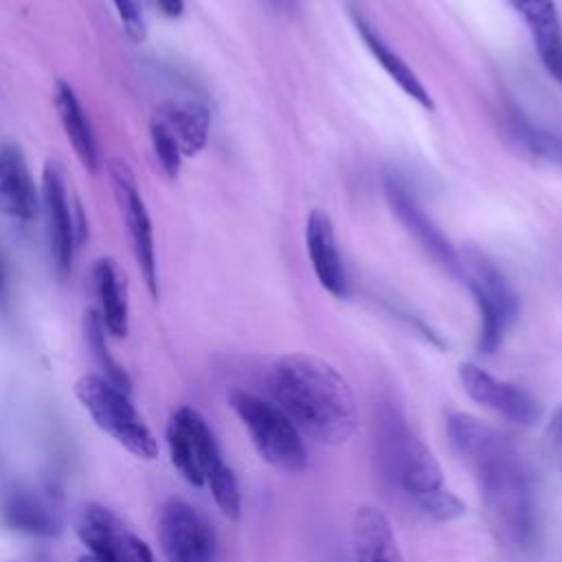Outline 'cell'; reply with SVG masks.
I'll return each mask as SVG.
<instances>
[{"label": "cell", "mask_w": 562, "mask_h": 562, "mask_svg": "<svg viewBox=\"0 0 562 562\" xmlns=\"http://www.w3.org/2000/svg\"><path fill=\"white\" fill-rule=\"evenodd\" d=\"M446 430L474 472L492 529L507 544L527 547L536 527L533 496L514 443L470 413H450Z\"/></svg>", "instance_id": "obj_1"}, {"label": "cell", "mask_w": 562, "mask_h": 562, "mask_svg": "<svg viewBox=\"0 0 562 562\" xmlns=\"http://www.w3.org/2000/svg\"><path fill=\"white\" fill-rule=\"evenodd\" d=\"M268 382L274 404L314 441L338 446L353 435L358 426L356 395L327 360L312 353L281 356Z\"/></svg>", "instance_id": "obj_2"}, {"label": "cell", "mask_w": 562, "mask_h": 562, "mask_svg": "<svg viewBox=\"0 0 562 562\" xmlns=\"http://www.w3.org/2000/svg\"><path fill=\"white\" fill-rule=\"evenodd\" d=\"M228 404L246 426L255 450L268 465L285 474H296L307 468V450L301 430L279 404L244 389H233L228 393Z\"/></svg>", "instance_id": "obj_3"}, {"label": "cell", "mask_w": 562, "mask_h": 562, "mask_svg": "<svg viewBox=\"0 0 562 562\" xmlns=\"http://www.w3.org/2000/svg\"><path fill=\"white\" fill-rule=\"evenodd\" d=\"M461 274L479 310V351L494 353L503 342L507 327L518 316V294L496 261L476 246H465Z\"/></svg>", "instance_id": "obj_4"}, {"label": "cell", "mask_w": 562, "mask_h": 562, "mask_svg": "<svg viewBox=\"0 0 562 562\" xmlns=\"http://www.w3.org/2000/svg\"><path fill=\"white\" fill-rule=\"evenodd\" d=\"M75 395L92 422L138 459H154L158 443L127 393L99 373H86L75 384Z\"/></svg>", "instance_id": "obj_5"}, {"label": "cell", "mask_w": 562, "mask_h": 562, "mask_svg": "<svg viewBox=\"0 0 562 562\" xmlns=\"http://www.w3.org/2000/svg\"><path fill=\"white\" fill-rule=\"evenodd\" d=\"M382 435V459L413 503L443 490V472L437 457L400 419L391 417Z\"/></svg>", "instance_id": "obj_6"}, {"label": "cell", "mask_w": 562, "mask_h": 562, "mask_svg": "<svg viewBox=\"0 0 562 562\" xmlns=\"http://www.w3.org/2000/svg\"><path fill=\"white\" fill-rule=\"evenodd\" d=\"M167 446L176 470L195 487L204 485L211 470L224 461L213 430L191 406H180L171 415L167 424Z\"/></svg>", "instance_id": "obj_7"}, {"label": "cell", "mask_w": 562, "mask_h": 562, "mask_svg": "<svg viewBox=\"0 0 562 562\" xmlns=\"http://www.w3.org/2000/svg\"><path fill=\"white\" fill-rule=\"evenodd\" d=\"M158 538L169 562H213L215 538L211 527L180 498H171L162 505Z\"/></svg>", "instance_id": "obj_8"}, {"label": "cell", "mask_w": 562, "mask_h": 562, "mask_svg": "<svg viewBox=\"0 0 562 562\" xmlns=\"http://www.w3.org/2000/svg\"><path fill=\"white\" fill-rule=\"evenodd\" d=\"M40 195H42V206L46 215V231H48V244L55 259V268L59 270V274H68V270L72 268L77 241L81 239V233L77 228L81 220H77L72 213L64 173L55 162H48L44 167Z\"/></svg>", "instance_id": "obj_9"}, {"label": "cell", "mask_w": 562, "mask_h": 562, "mask_svg": "<svg viewBox=\"0 0 562 562\" xmlns=\"http://www.w3.org/2000/svg\"><path fill=\"white\" fill-rule=\"evenodd\" d=\"M384 195L391 211L400 217L404 228L426 248V252L450 274H461V259L443 233L432 224V220L417 204L411 189L395 173L384 176Z\"/></svg>", "instance_id": "obj_10"}, {"label": "cell", "mask_w": 562, "mask_h": 562, "mask_svg": "<svg viewBox=\"0 0 562 562\" xmlns=\"http://www.w3.org/2000/svg\"><path fill=\"white\" fill-rule=\"evenodd\" d=\"M459 380L463 391L476 404L503 415L518 426H529L540 415L538 402L522 386L498 380L474 362H463L459 367Z\"/></svg>", "instance_id": "obj_11"}, {"label": "cell", "mask_w": 562, "mask_h": 562, "mask_svg": "<svg viewBox=\"0 0 562 562\" xmlns=\"http://www.w3.org/2000/svg\"><path fill=\"white\" fill-rule=\"evenodd\" d=\"M112 180H114V191L119 206L123 211L130 239H132V250L136 257V263L143 272V279L147 283V290L151 296L158 294V270H156V250H154V231H151V220L147 213V206L136 189L134 176L130 173L125 162H114L112 167Z\"/></svg>", "instance_id": "obj_12"}, {"label": "cell", "mask_w": 562, "mask_h": 562, "mask_svg": "<svg viewBox=\"0 0 562 562\" xmlns=\"http://www.w3.org/2000/svg\"><path fill=\"white\" fill-rule=\"evenodd\" d=\"M305 246L318 283L336 299L347 296L349 283L347 272L338 252L334 226L327 213L310 211L305 220Z\"/></svg>", "instance_id": "obj_13"}, {"label": "cell", "mask_w": 562, "mask_h": 562, "mask_svg": "<svg viewBox=\"0 0 562 562\" xmlns=\"http://www.w3.org/2000/svg\"><path fill=\"white\" fill-rule=\"evenodd\" d=\"M527 24L547 72L562 86V20L553 0H507Z\"/></svg>", "instance_id": "obj_14"}, {"label": "cell", "mask_w": 562, "mask_h": 562, "mask_svg": "<svg viewBox=\"0 0 562 562\" xmlns=\"http://www.w3.org/2000/svg\"><path fill=\"white\" fill-rule=\"evenodd\" d=\"M351 544L356 562H402L391 520L373 505H362L353 512Z\"/></svg>", "instance_id": "obj_15"}, {"label": "cell", "mask_w": 562, "mask_h": 562, "mask_svg": "<svg viewBox=\"0 0 562 562\" xmlns=\"http://www.w3.org/2000/svg\"><path fill=\"white\" fill-rule=\"evenodd\" d=\"M40 193L22 151L13 145L0 149V213L18 220H33Z\"/></svg>", "instance_id": "obj_16"}, {"label": "cell", "mask_w": 562, "mask_h": 562, "mask_svg": "<svg viewBox=\"0 0 562 562\" xmlns=\"http://www.w3.org/2000/svg\"><path fill=\"white\" fill-rule=\"evenodd\" d=\"M349 15H351V22H353L358 35L362 37L364 46L373 55V59L402 88V92L408 94L413 101H417L424 110H435L432 97H430L428 88L422 83V79L417 77V72L378 35V31L367 22V18L360 13V9L349 7Z\"/></svg>", "instance_id": "obj_17"}, {"label": "cell", "mask_w": 562, "mask_h": 562, "mask_svg": "<svg viewBox=\"0 0 562 562\" xmlns=\"http://www.w3.org/2000/svg\"><path fill=\"white\" fill-rule=\"evenodd\" d=\"M77 533L94 562H125L123 547L130 531L108 507L83 505L77 516Z\"/></svg>", "instance_id": "obj_18"}, {"label": "cell", "mask_w": 562, "mask_h": 562, "mask_svg": "<svg viewBox=\"0 0 562 562\" xmlns=\"http://www.w3.org/2000/svg\"><path fill=\"white\" fill-rule=\"evenodd\" d=\"M176 138L182 156H195L204 149L211 130V112L200 101H169L156 116Z\"/></svg>", "instance_id": "obj_19"}, {"label": "cell", "mask_w": 562, "mask_h": 562, "mask_svg": "<svg viewBox=\"0 0 562 562\" xmlns=\"http://www.w3.org/2000/svg\"><path fill=\"white\" fill-rule=\"evenodd\" d=\"M53 101H55V110L59 114L61 127L77 154V158L81 160V165L90 171H97L99 167V149H97V138L92 132V125L88 121V114L81 105V101L77 99L72 86H68L66 81H57L55 83V92H53Z\"/></svg>", "instance_id": "obj_20"}, {"label": "cell", "mask_w": 562, "mask_h": 562, "mask_svg": "<svg viewBox=\"0 0 562 562\" xmlns=\"http://www.w3.org/2000/svg\"><path fill=\"white\" fill-rule=\"evenodd\" d=\"M94 290L99 301V318L114 338H123L127 334L130 323V307H127V288L125 277L121 274L119 266L103 257L94 266Z\"/></svg>", "instance_id": "obj_21"}, {"label": "cell", "mask_w": 562, "mask_h": 562, "mask_svg": "<svg viewBox=\"0 0 562 562\" xmlns=\"http://www.w3.org/2000/svg\"><path fill=\"white\" fill-rule=\"evenodd\" d=\"M507 132L516 140V145L531 158L562 162V138L555 132L536 125L525 112L514 105L507 110Z\"/></svg>", "instance_id": "obj_22"}, {"label": "cell", "mask_w": 562, "mask_h": 562, "mask_svg": "<svg viewBox=\"0 0 562 562\" xmlns=\"http://www.w3.org/2000/svg\"><path fill=\"white\" fill-rule=\"evenodd\" d=\"M2 516L7 525L13 529L26 531V533H37V536H48L55 531V518L48 512V507L24 492H13L2 507Z\"/></svg>", "instance_id": "obj_23"}, {"label": "cell", "mask_w": 562, "mask_h": 562, "mask_svg": "<svg viewBox=\"0 0 562 562\" xmlns=\"http://www.w3.org/2000/svg\"><path fill=\"white\" fill-rule=\"evenodd\" d=\"M83 336L88 342V349L94 358V362L99 364L101 373L108 382H112L114 386L123 389L125 393H130V378L127 373L114 362V358L110 356V349L105 345V327L97 314V310H88L86 318H83Z\"/></svg>", "instance_id": "obj_24"}, {"label": "cell", "mask_w": 562, "mask_h": 562, "mask_svg": "<svg viewBox=\"0 0 562 562\" xmlns=\"http://www.w3.org/2000/svg\"><path fill=\"white\" fill-rule=\"evenodd\" d=\"M206 485L211 487L213 501L220 507V512L226 518L237 520L239 514H241V494H239V485H237V479H235L233 470L222 461L206 476Z\"/></svg>", "instance_id": "obj_25"}, {"label": "cell", "mask_w": 562, "mask_h": 562, "mask_svg": "<svg viewBox=\"0 0 562 562\" xmlns=\"http://www.w3.org/2000/svg\"><path fill=\"white\" fill-rule=\"evenodd\" d=\"M149 136H151V145H154V151H156V158H158L162 171L169 178H176L178 171H180V162H182V151H180L176 138L156 119L149 125Z\"/></svg>", "instance_id": "obj_26"}, {"label": "cell", "mask_w": 562, "mask_h": 562, "mask_svg": "<svg viewBox=\"0 0 562 562\" xmlns=\"http://www.w3.org/2000/svg\"><path fill=\"white\" fill-rule=\"evenodd\" d=\"M426 516L435 518V520H452L465 514V505L463 501L452 494L450 490H439L426 498H422L419 503H415Z\"/></svg>", "instance_id": "obj_27"}, {"label": "cell", "mask_w": 562, "mask_h": 562, "mask_svg": "<svg viewBox=\"0 0 562 562\" xmlns=\"http://www.w3.org/2000/svg\"><path fill=\"white\" fill-rule=\"evenodd\" d=\"M119 20L127 33V37L136 44L145 42L147 37V18H145V2L143 0H112Z\"/></svg>", "instance_id": "obj_28"}, {"label": "cell", "mask_w": 562, "mask_h": 562, "mask_svg": "<svg viewBox=\"0 0 562 562\" xmlns=\"http://www.w3.org/2000/svg\"><path fill=\"white\" fill-rule=\"evenodd\" d=\"M123 560L125 562H156L149 544L145 540H140L138 536H134V533H127V538H125Z\"/></svg>", "instance_id": "obj_29"}, {"label": "cell", "mask_w": 562, "mask_h": 562, "mask_svg": "<svg viewBox=\"0 0 562 562\" xmlns=\"http://www.w3.org/2000/svg\"><path fill=\"white\" fill-rule=\"evenodd\" d=\"M154 4L167 18H180L184 11V0H154Z\"/></svg>", "instance_id": "obj_30"}, {"label": "cell", "mask_w": 562, "mask_h": 562, "mask_svg": "<svg viewBox=\"0 0 562 562\" xmlns=\"http://www.w3.org/2000/svg\"><path fill=\"white\" fill-rule=\"evenodd\" d=\"M551 432L562 441V404L555 408V413L551 417Z\"/></svg>", "instance_id": "obj_31"}, {"label": "cell", "mask_w": 562, "mask_h": 562, "mask_svg": "<svg viewBox=\"0 0 562 562\" xmlns=\"http://www.w3.org/2000/svg\"><path fill=\"white\" fill-rule=\"evenodd\" d=\"M274 11H290L296 0H266Z\"/></svg>", "instance_id": "obj_32"}, {"label": "cell", "mask_w": 562, "mask_h": 562, "mask_svg": "<svg viewBox=\"0 0 562 562\" xmlns=\"http://www.w3.org/2000/svg\"><path fill=\"white\" fill-rule=\"evenodd\" d=\"M4 294V263H2V257H0V299Z\"/></svg>", "instance_id": "obj_33"}, {"label": "cell", "mask_w": 562, "mask_h": 562, "mask_svg": "<svg viewBox=\"0 0 562 562\" xmlns=\"http://www.w3.org/2000/svg\"><path fill=\"white\" fill-rule=\"evenodd\" d=\"M79 562H94V560H92V558H90V555H86V558H81V560H79Z\"/></svg>", "instance_id": "obj_34"}]
</instances>
